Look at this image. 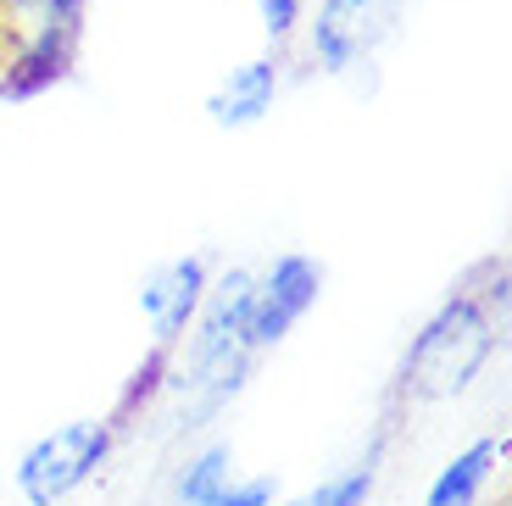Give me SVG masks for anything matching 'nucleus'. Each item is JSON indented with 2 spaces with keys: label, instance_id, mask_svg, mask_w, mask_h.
Instances as JSON below:
<instances>
[{
  "label": "nucleus",
  "instance_id": "1",
  "mask_svg": "<svg viewBox=\"0 0 512 506\" xmlns=\"http://www.w3.org/2000/svg\"><path fill=\"white\" fill-rule=\"evenodd\" d=\"M496 351V329H490L485 306L474 295H451L423 334L407 345V362H401V384L418 401H446V395H462L479 379V367Z\"/></svg>",
  "mask_w": 512,
  "mask_h": 506
},
{
  "label": "nucleus",
  "instance_id": "2",
  "mask_svg": "<svg viewBox=\"0 0 512 506\" xmlns=\"http://www.w3.org/2000/svg\"><path fill=\"white\" fill-rule=\"evenodd\" d=\"M23 51L0 78L6 101H34L51 84H62L78 62V34H84V0H12Z\"/></svg>",
  "mask_w": 512,
  "mask_h": 506
},
{
  "label": "nucleus",
  "instance_id": "3",
  "mask_svg": "<svg viewBox=\"0 0 512 506\" xmlns=\"http://www.w3.org/2000/svg\"><path fill=\"white\" fill-rule=\"evenodd\" d=\"M117 440L112 418H84V423H62L45 440H34L17 462V490H23L28 506H56L90 479L95 468L106 462Z\"/></svg>",
  "mask_w": 512,
  "mask_h": 506
},
{
  "label": "nucleus",
  "instance_id": "4",
  "mask_svg": "<svg viewBox=\"0 0 512 506\" xmlns=\"http://www.w3.org/2000/svg\"><path fill=\"white\" fill-rule=\"evenodd\" d=\"M407 0H323L312 23V56L323 73L351 78L357 67H373L384 39H396Z\"/></svg>",
  "mask_w": 512,
  "mask_h": 506
},
{
  "label": "nucleus",
  "instance_id": "5",
  "mask_svg": "<svg viewBox=\"0 0 512 506\" xmlns=\"http://www.w3.org/2000/svg\"><path fill=\"white\" fill-rule=\"evenodd\" d=\"M318 290H323V267L312 262V256H301V251L279 256V262L256 279V290H251V312H245V351H268V345H279L284 334L312 312Z\"/></svg>",
  "mask_w": 512,
  "mask_h": 506
},
{
  "label": "nucleus",
  "instance_id": "6",
  "mask_svg": "<svg viewBox=\"0 0 512 506\" xmlns=\"http://www.w3.org/2000/svg\"><path fill=\"white\" fill-rule=\"evenodd\" d=\"M206 295V262L201 256H173L140 284V312L151 323L156 345H173L195 323V306Z\"/></svg>",
  "mask_w": 512,
  "mask_h": 506
},
{
  "label": "nucleus",
  "instance_id": "7",
  "mask_svg": "<svg viewBox=\"0 0 512 506\" xmlns=\"http://www.w3.org/2000/svg\"><path fill=\"white\" fill-rule=\"evenodd\" d=\"M273 101H279V62L273 56H251V62L229 67V78L212 89L206 112H212L218 128H251L273 112Z\"/></svg>",
  "mask_w": 512,
  "mask_h": 506
},
{
  "label": "nucleus",
  "instance_id": "8",
  "mask_svg": "<svg viewBox=\"0 0 512 506\" xmlns=\"http://www.w3.org/2000/svg\"><path fill=\"white\" fill-rule=\"evenodd\" d=\"M507 456V440H474L468 451H457L440 468V479L429 484V495H423V506H479V495H485L490 473H496V462Z\"/></svg>",
  "mask_w": 512,
  "mask_h": 506
},
{
  "label": "nucleus",
  "instance_id": "9",
  "mask_svg": "<svg viewBox=\"0 0 512 506\" xmlns=\"http://www.w3.org/2000/svg\"><path fill=\"white\" fill-rule=\"evenodd\" d=\"M229 473H234V451H229V445H206L190 468L179 473V501H184V506H201L206 495L229 479Z\"/></svg>",
  "mask_w": 512,
  "mask_h": 506
},
{
  "label": "nucleus",
  "instance_id": "10",
  "mask_svg": "<svg viewBox=\"0 0 512 506\" xmlns=\"http://www.w3.org/2000/svg\"><path fill=\"white\" fill-rule=\"evenodd\" d=\"M368 495H373V462H357V468H346L340 479L295 495V501H284V506H368Z\"/></svg>",
  "mask_w": 512,
  "mask_h": 506
},
{
  "label": "nucleus",
  "instance_id": "11",
  "mask_svg": "<svg viewBox=\"0 0 512 506\" xmlns=\"http://www.w3.org/2000/svg\"><path fill=\"white\" fill-rule=\"evenodd\" d=\"M279 501V473H251V479H223L201 506H273Z\"/></svg>",
  "mask_w": 512,
  "mask_h": 506
},
{
  "label": "nucleus",
  "instance_id": "12",
  "mask_svg": "<svg viewBox=\"0 0 512 506\" xmlns=\"http://www.w3.org/2000/svg\"><path fill=\"white\" fill-rule=\"evenodd\" d=\"M262 6V28H268V39L279 45V39L295 34V23H301V0H256Z\"/></svg>",
  "mask_w": 512,
  "mask_h": 506
}]
</instances>
